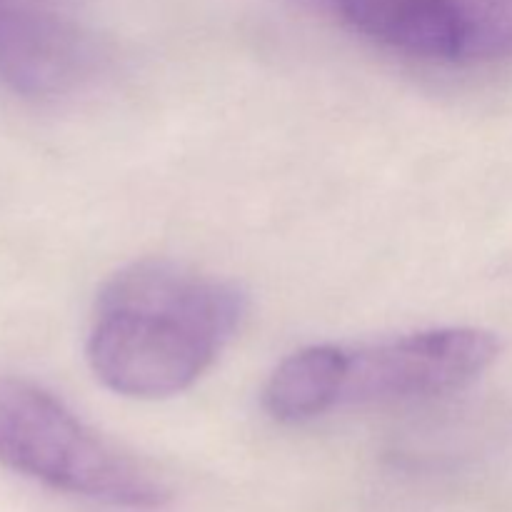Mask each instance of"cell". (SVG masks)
Segmentation results:
<instances>
[{
  "instance_id": "cell-1",
  "label": "cell",
  "mask_w": 512,
  "mask_h": 512,
  "mask_svg": "<svg viewBox=\"0 0 512 512\" xmlns=\"http://www.w3.org/2000/svg\"><path fill=\"white\" fill-rule=\"evenodd\" d=\"M245 295L173 260H138L100 288L88 333L95 378L125 398H170L210 370L238 333Z\"/></svg>"
},
{
  "instance_id": "cell-2",
  "label": "cell",
  "mask_w": 512,
  "mask_h": 512,
  "mask_svg": "<svg viewBox=\"0 0 512 512\" xmlns=\"http://www.w3.org/2000/svg\"><path fill=\"white\" fill-rule=\"evenodd\" d=\"M0 463L48 488L123 508H158L170 498L148 465L23 378H0Z\"/></svg>"
},
{
  "instance_id": "cell-3",
  "label": "cell",
  "mask_w": 512,
  "mask_h": 512,
  "mask_svg": "<svg viewBox=\"0 0 512 512\" xmlns=\"http://www.w3.org/2000/svg\"><path fill=\"white\" fill-rule=\"evenodd\" d=\"M350 33L408 58L480 65L512 55V0H310Z\"/></svg>"
},
{
  "instance_id": "cell-4",
  "label": "cell",
  "mask_w": 512,
  "mask_h": 512,
  "mask_svg": "<svg viewBox=\"0 0 512 512\" xmlns=\"http://www.w3.org/2000/svg\"><path fill=\"white\" fill-rule=\"evenodd\" d=\"M503 343L483 328H435L348 350L343 403H410L473 385Z\"/></svg>"
},
{
  "instance_id": "cell-5",
  "label": "cell",
  "mask_w": 512,
  "mask_h": 512,
  "mask_svg": "<svg viewBox=\"0 0 512 512\" xmlns=\"http://www.w3.org/2000/svg\"><path fill=\"white\" fill-rule=\"evenodd\" d=\"M100 70V50L55 15L10 3L0 15V83L28 98L78 90Z\"/></svg>"
},
{
  "instance_id": "cell-6",
  "label": "cell",
  "mask_w": 512,
  "mask_h": 512,
  "mask_svg": "<svg viewBox=\"0 0 512 512\" xmlns=\"http://www.w3.org/2000/svg\"><path fill=\"white\" fill-rule=\"evenodd\" d=\"M348 348L308 345L273 370L263 390V408L278 423H303L343 403Z\"/></svg>"
},
{
  "instance_id": "cell-7",
  "label": "cell",
  "mask_w": 512,
  "mask_h": 512,
  "mask_svg": "<svg viewBox=\"0 0 512 512\" xmlns=\"http://www.w3.org/2000/svg\"><path fill=\"white\" fill-rule=\"evenodd\" d=\"M8 3H10V0H0V13H3L5 5H8Z\"/></svg>"
}]
</instances>
